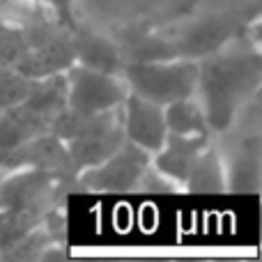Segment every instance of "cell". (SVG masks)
<instances>
[{"label": "cell", "instance_id": "obj_1", "mask_svg": "<svg viewBox=\"0 0 262 262\" xmlns=\"http://www.w3.org/2000/svg\"><path fill=\"white\" fill-rule=\"evenodd\" d=\"M262 62L258 46L228 39L198 60L195 99L200 101L212 134H223L260 90Z\"/></svg>", "mask_w": 262, "mask_h": 262}, {"label": "cell", "instance_id": "obj_2", "mask_svg": "<svg viewBox=\"0 0 262 262\" xmlns=\"http://www.w3.org/2000/svg\"><path fill=\"white\" fill-rule=\"evenodd\" d=\"M67 108L64 76L51 74L32 81V88L21 101L0 111V159L21 145L51 134L55 118Z\"/></svg>", "mask_w": 262, "mask_h": 262}, {"label": "cell", "instance_id": "obj_3", "mask_svg": "<svg viewBox=\"0 0 262 262\" xmlns=\"http://www.w3.org/2000/svg\"><path fill=\"white\" fill-rule=\"evenodd\" d=\"M129 92L149 99L159 106L195 95L198 60L166 58V60H124L122 74Z\"/></svg>", "mask_w": 262, "mask_h": 262}, {"label": "cell", "instance_id": "obj_4", "mask_svg": "<svg viewBox=\"0 0 262 262\" xmlns=\"http://www.w3.org/2000/svg\"><path fill=\"white\" fill-rule=\"evenodd\" d=\"M67 108L78 115H95L122 106L129 88L120 74H106L72 62L62 72Z\"/></svg>", "mask_w": 262, "mask_h": 262}, {"label": "cell", "instance_id": "obj_5", "mask_svg": "<svg viewBox=\"0 0 262 262\" xmlns=\"http://www.w3.org/2000/svg\"><path fill=\"white\" fill-rule=\"evenodd\" d=\"M152 154L124 140L111 157L76 175L78 186L95 193H127L138 189L143 172L147 170Z\"/></svg>", "mask_w": 262, "mask_h": 262}, {"label": "cell", "instance_id": "obj_6", "mask_svg": "<svg viewBox=\"0 0 262 262\" xmlns=\"http://www.w3.org/2000/svg\"><path fill=\"white\" fill-rule=\"evenodd\" d=\"M120 111H122L124 140L134 143L136 147L145 149L149 154L157 152L168 136L166 120H163V106L143 99L134 92H127Z\"/></svg>", "mask_w": 262, "mask_h": 262}, {"label": "cell", "instance_id": "obj_7", "mask_svg": "<svg viewBox=\"0 0 262 262\" xmlns=\"http://www.w3.org/2000/svg\"><path fill=\"white\" fill-rule=\"evenodd\" d=\"M212 136H177L168 134L163 145L152 154V168L184 191V182L198 154L209 145Z\"/></svg>", "mask_w": 262, "mask_h": 262}, {"label": "cell", "instance_id": "obj_8", "mask_svg": "<svg viewBox=\"0 0 262 262\" xmlns=\"http://www.w3.org/2000/svg\"><path fill=\"white\" fill-rule=\"evenodd\" d=\"M55 177L46 170L32 166H16L12 175H7L0 184V209L9 214H23L51 189Z\"/></svg>", "mask_w": 262, "mask_h": 262}, {"label": "cell", "instance_id": "obj_9", "mask_svg": "<svg viewBox=\"0 0 262 262\" xmlns=\"http://www.w3.org/2000/svg\"><path fill=\"white\" fill-rule=\"evenodd\" d=\"M72 46H74V62L90 69H99L106 74H122L124 55L118 49L115 41L99 32L90 30L81 23L72 32Z\"/></svg>", "mask_w": 262, "mask_h": 262}, {"label": "cell", "instance_id": "obj_10", "mask_svg": "<svg viewBox=\"0 0 262 262\" xmlns=\"http://www.w3.org/2000/svg\"><path fill=\"white\" fill-rule=\"evenodd\" d=\"M226 189L232 191H258L260 177V143L258 136H251L239 145L230 166H226Z\"/></svg>", "mask_w": 262, "mask_h": 262}, {"label": "cell", "instance_id": "obj_11", "mask_svg": "<svg viewBox=\"0 0 262 262\" xmlns=\"http://www.w3.org/2000/svg\"><path fill=\"white\" fill-rule=\"evenodd\" d=\"M163 120H166L168 134L177 136H212L200 101L193 97L170 101L163 106Z\"/></svg>", "mask_w": 262, "mask_h": 262}, {"label": "cell", "instance_id": "obj_12", "mask_svg": "<svg viewBox=\"0 0 262 262\" xmlns=\"http://www.w3.org/2000/svg\"><path fill=\"white\" fill-rule=\"evenodd\" d=\"M184 191H195V193H219L226 191V168L223 159L216 152V147L207 145L198 154L189 177L184 182Z\"/></svg>", "mask_w": 262, "mask_h": 262}, {"label": "cell", "instance_id": "obj_13", "mask_svg": "<svg viewBox=\"0 0 262 262\" xmlns=\"http://www.w3.org/2000/svg\"><path fill=\"white\" fill-rule=\"evenodd\" d=\"M35 78L23 76L16 69H0V111L21 101L30 92Z\"/></svg>", "mask_w": 262, "mask_h": 262}, {"label": "cell", "instance_id": "obj_14", "mask_svg": "<svg viewBox=\"0 0 262 262\" xmlns=\"http://www.w3.org/2000/svg\"><path fill=\"white\" fill-rule=\"evenodd\" d=\"M9 3H26V5L44 7L49 14H53V18L60 26H64L72 32L81 26L76 16V0H9Z\"/></svg>", "mask_w": 262, "mask_h": 262}]
</instances>
